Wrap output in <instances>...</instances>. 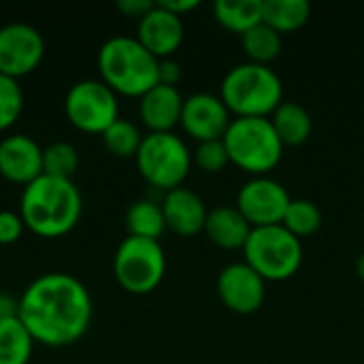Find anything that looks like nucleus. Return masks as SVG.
<instances>
[{"label": "nucleus", "mask_w": 364, "mask_h": 364, "mask_svg": "<svg viewBox=\"0 0 364 364\" xmlns=\"http://www.w3.org/2000/svg\"><path fill=\"white\" fill-rule=\"evenodd\" d=\"M94 316L87 286L64 271H49L34 277L19 296L17 318L34 343L64 348L77 343L90 328Z\"/></svg>", "instance_id": "obj_1"}, {"label": "nucleus", "mask_w": 364, "mask_h": 364, "mask_svg": "<svg viewBox=\"0 0 364 364\" xmlns=\"http://www.w3.org/2000/svg\"><path fill=\"white\" fill-rule=\"evenodd\" d=\"M83 211L81 190L73 179L41 175L23 186L19 196V215L28 230L38 237L55 239L70 232Z\"/></svg>", "instance_id": "obj_2"}, {"label": "nucleus", "mask_w": 364, "mask_h": 364, "mask_svg": "<svg viewBox=\"0 0 364 364\" xmlns=\"http://www.w3.org/2000/svg\"><path fill=\"white\" fill-rule=\"evenodd\" d=\"M100 79L122 96H143L158 85L160 60L143 47L136 36L115 34L109 36L98 49Z\"/></svg>", "instance_id": "obj_3"}, {"label": "nucleus", "mask_w": 364, "mask_h": 364, "mask_svg": "<svg viewBox=\"0 0 364 364\" xmlns=\"http://www.w3.org/2000/svg\"><path fill=\"white\" fill-rule=\"evenodd\" d=\"M220 98L237 117H269L284 102V85L273 68L245 62L226 73Z\"/></svg>", "instance_id": "obj_4"}, {"label": "nucleus", "mask_w": 364, "mask_h": 364, "mask_svg": "<svg viewBox=\"0 0 364 364\" xmlns=\"http://www.w3.org/2000/svg\"><path fill=\"white\" fill-rule=\"evenodd\" d=\"M224 145L230 162L256 177L273 171L284 154V143L269 117H232Z\"/></svg>", "instance_id": "obj_5"}, {"label": "nucleus", "mask_w": 364, "mask_h": 364, "mask_svg": "<svg viewBox=\"0 0 364 364\" xmlns=\"http://www.w3.org/2000/svg\"><path fill=\"white\" fill-rule=\"evenodd\" d=\"M243 252L245 262L264 282H286L294 277L303 264L301 239L286 230L282 224L252 228Z\"/></svg>", "instance_id": "obj_6"}, {"label": "nucleus", "mask_w": 364, "mask_h": 364, "mask_svg": "<svg viewBox=\"0 0 364 364\" xmlns=\"http://www.w3.org/2000/svg\"><path fill=\"white\" fill-rule=\"evenodd\" d=\"M143 179L158 190H175L192 168V151L175 132H147L134 156Z\"/></svg>", "instance_id": "obj_7"}, {"label": "nucleus", "mask_w": 364, "mask_h": 364, "mask_svg": "<svg viewBox=\"0 0 364 364\" xmlns=\"http://www.w3.org/2000/svg\"><path fill=\"white\" fill-rule=\"evenodd\" d=\"M166 273V256L160 241L128 235L115 250L113 275L130 294L154 292Z\"/></svg>", "instance_id": "obj_8"}, {"label": "nucleus", "mask_w": 364, "mask_h": 364, "mask_svg": "<svg viewBox=\"0 0 364 364\" xmlns=\"http://www.w3.org/2000/svg\"><path fill=\"white\" fill-rule=\"evenodd\" d=\"M64 113L75 128L102 134L119 117L117 94L102 79H81L66 92Z\"/></svg>", "instance_id": "obj_9"}, {"label": "nucleus", "mask_w": 364, "mask_h": 364, "mask_svg": "<svg viewBox=\"0 0 364 364\" xmlns=\"http://www.w3.org/2000/svg\"><path fill=\"white\" fill-rule=\"evenodd\" d=\"M290 203L292 198L288 190L279 181L264 175L245 181L237 194V209L252 224V228L282 224Z\"/></svg>", "instance_id": "obj_10"}, {"label": "nucleus", "mask_w": 364, "mask_h": 364, "mask_svg": "<svg viewBox=\"0 0 364 364\" xmlns=\"http://www.w3.org/2000/svg\"><path fill=\"white\" fill-rule=\"evenodd\" d=\"M45 55L43 34L26 21L0 26V73L19 79L32 73Z\"/></svg>", "instance_id": "obj_11"}, {"label": "nucleus", "mask_w": 364, "mask_h": 364, "mask_svg": "<svg viewBox=\"0 0 364 364\" xmlns=\"http://www.w3.org/2000/svg\"><path fill=\"white\" fill-rule=\"evenodd\" d=\"M230 122V111L220 96L209 92H196L183 98L179 124L198 143L224 139Z\"/></svg>", "instance_id": "obj_12"}, {"label": "nucleus", "mask_w": 364, "mask_h": 364, "mask_svg": "<svg viewBox=\"0 0 364 364\" xmlns=\"http://www.w3.org/2000/svg\"><path fill=\"white\" fill-rule=\"evenodd\" d=\"M218 294L230 311L250 316L262 307L267 282L247 262H232L218 277Z\"/></svg>", "instance_id": "obj_13"}, {"label": "nucleus", "mask_w": 364, "mask_h": 364, "mask_svg": "<svg viewBox=\"0 0 364 364\" xmlns=\"http://www.w3.org/2000/svg\"><path fill=\"white\" fill-rule=\"evenodd\" d=\"M0 175L28 186L43 175V147L28 134L15 132L0 139Z\"/></svg>", "instance_id": "obj_14"}, {"label": "nucleus", "mask_w": 364, "mask_h": 364, "mask_svg": "<svg viewBox=\"0 0 364 364\" xmlns=\"http://www.w3.org/2000/svg\"><path fill=\"white\" fill-rule=\"evenodd\" d=\"M136 38L158 60L171 58V53H175L183 41V21L179 15L166 11L156 2L154 9L139 19Z\"/></svg>", "instance_id": "obj_15"}, {"label": "nucleus", "mask_w": 364, "mask_h": 364, "mask_svg": "<svg viewBox=\"0 0 364 364\" xmlns=\"http://www.w3.org/2000/svg\"><path fill=\"white\" fill-rule=\"evenodd\" d=\"M160 205H162V213L166 220V228H171L173 232L181 237H192L205 230L209 211L196 192L179 186L175 190L164 192V198Z\"/></svg>", "instance_id": "obj_16"}, {"label": "nucleus", "mask_w": 364, "mask_h": 364, "mask_svg": "<svg viewBox=\"0 0 364 364\" xmlns=\"http://www.w3.org/2000/svg\"><path fill=\"white\" fill-rule=\"evenodd\" d=\"M183 96L177 87L158 83L141 96L139 115L149 132H173L181 122Z\"/></svg>", "instance_id": "obj_17"}, {"label": "nucleus", "mask_w": 364, "mask_h": 364, "mask_svg": "<svg viewBox=\"0 0 364 364\" xmlns=\"http://www.w3.org/2000/svg\"><path fill=\"white\" fill-rule=\"evenodd\" d=\"M205 232L209 241L218 247L243 250L252 235V224L237 207H215L207 215Z\"/></svg>", "instance_id": "obj_18"}, {"label": "nucleus", "mask_w": 364, "mask_h": 364, "mask_svg": "<svg viewBox=\"0 0 364 364\" xmlns=\"http://www.w3.org/2000/svg\"><path fill=\"white\" fill-rule=\"evenodd\" d=\"M284 145H303L314 130L311 115L299 102H282L269 117Z\"/></svg>", "instance_id": "obj_19"}, {"label": "nucleus", "mask_w": 364, "mask_h": 364, "mask_svg": "<svg viewBox=\"0 0 364 364\" xmlns=\"http://www.w3.org/2000/svg\"><path fill=\"white\" fill-rule=\"evenodd\" d=\"M126 228H128V235L132 237L158 241L166 230L162 205L151 198L134 200L126 211Z\"/></svg>", "instance_id": "obj_20"}, {"label": "nucleus", "mask_w": 364, "mask_h": 364, "mask_svg": "<svg viewBox=\"0 0 364 364\" xmlns=\"http://www.w3.org/2000/svg\"><path fill=\"white\" fill-rule=\"evenodd\" d=\"M309 15L311 4L307 0H262V21L279 34L303 28Z\"/></svg>", "instance_id": "obj_21"}, {"label": "nucleus", "mask_w": 364, "mask_h": 364, "mask_svg": "<svg viewBox=\"0 0 364 364\" xmlns=\"http://www.w3.org/2000/svg\"><path fill=\"white\" fill-rule=\"evenodd\" d=\"M32 350L34 339L19 318L0 322V364H28Z\"/></svg>", "instance_id": "obj_22"}, {"label": "nucleus", "mask_w": 364, "mask_h": 364, "mask_svg": "<svg viewBox=\"0 0 364 364\" xmlns=\"http://www.w3.org/2000/svg\"><path fill=\"white\" fill-rule=\"evenodd\" d=\"M213 13L224 28L245 34L262 21V0H218Z\"/></svg>", "instance_id": "obj_23"}, {"label": "nucleus", "mask_w": 364, "mask_h": 364, "mask_svg": "<svg viewBox=\"0 0 364 364\" xmlns=\"http://www.w3.org/2000/svg\"><path fill=\"white\" fill-rule=\"evenodd\" d=\"M241 36H243V51L254 64L269 66V62H273L282 53V34L271 26H267L264 21H260L258 26H254Z\"/></svg>", "instance_id": "obj_24"}, {"label": "nucleus", "mask_w": 364, "mask_h": 364, "mask_svg": "<svg viewBox=\"0 0 364 364\" xmlns=\"http://www.w3.org/2000/svg\"><path fill=\"white\" fill-rule=\"evenodd\" d=\"M143 136L145 134H141V130H139V126L134 122L117 117L102 132V143L117 158H134L141 143H143Z\"/></svg>", "instance_id": "obj_25"}, {"label": "nucleus", "mask_w": 364, "mask_h": 364, "mask_svg": "<svg viewBox=\"0 0 364 364\" xmlns=\"http://www.w3.org/2000/svg\"><path fill=\"white\" fill-rule=\"evenodd\" d=\"M79 168V151L68 141H53L43 147V173L51 177L73 179Z\"/></svg>", "instance_id": "obj_26"}, {"label": "nucleus", "mask_w": 364, "mask_h": 364, "mask_svg": "<svg viewBox=\"0 0 364 364\" xmlns=\"http://www.w3.org/2000/svg\"><path fill=\"white\" fill-rule=\"evenodd\" d=\"M282 226L286 230H290L294 237H309L314 232H318V228L322 226V213L318 209V205H314L311 200L305 198H292Z\"/></svg>", "instance_id": "obj_27"}, {"label": "nucleus", "mask_w": 364, "mask_h": 364, "mask_svg": "<svg viewBox=\"0 0 364 364\" xmlns=\"http://www.w3.org/2000/svg\"><path fill=\"white\" fill-rule=\"evenodd\" d=\"M23 111V90L17 79L0 73V130L11 128Z\"/></svg>", "instance_id": "obj_28"}, {"label": "nucleus", "mask_w": 364, "mask_h": 364, "mask_svg": "<svg viewBox=\"0 0 364 364\" xmlns=\"http://www.w3.org/2000/svg\"><path fill=\"white\" fill-rule=\"evenodd\" d=\"M192 160L196 162V166L205 173H220L224 171V166L230 162L228 158V149L224 145V139L218 141H203L196 145V151L192 156Z\"/></svg>", "instance_id": "obj_29"}, {"label": "nucleus", "mask_w": 364, "mask_h": 364, "mask_svg": "<svg viewBox=\"0 0 364 364\" xmlns=\"http://www.w3.org/2000/svg\"><path fill=\"white\" fill-rule=\"evenodd\" d=\"M26 224L19 215V211L0 209V245H11L19 241Z\"/></svg>", "instance_id": "obj_30"}, {"label": "nucleus", "mask_w": 364, "mask_h": 364, "mask_svg": "<svg viewBox=\"0 0 364 364\" xmlns=\"http://www.w3.org/2000/svg\"><path fill=\"white\" fill-rule=\"evenodd\" d=\"M158 81L164 83V85L177 87V83L181 81V66H179V62H175L173 58L160 60V66H158Z\"/></svg>", "instance_id": "obj_31"}, {"label": "nucleus", "mask_w": 364, "mask_h": 364, "mask_svg": "<svg viewBox=\"0 0 364 364\" xmlns=\"http://www.w3.org/2000/svg\"><path fill=\"white\" fill-rule=\"evenodd\" d=\"M156 2L151 0H117V11L126 17H132V19H141L147 11L154 9Z\"/></svg>", "instance_id": "obj_32"}, {"label": "nucleus", "mask_w": 364, "mask_h": 364, "mask_svg": "<svg viewBox=\"0 0 364 364\" xmlns=\"http://www.w3.org/2000/svg\"><path fill=\"white\" fill-rule=\"evenodd\" d=\"M19 311V299H15L9 292H0V322L9 318H17Z\"/></svg>", "instance_id": "obj_33"}, {"label": "nucleus", "mask_w": 364, "mask_h": 364, "mask_svg": "<svg viewBox=\"0 0 364 364\" xmlns=\"http://www.w3.org/2000/svg\"><path fill=\"white\" fill-rule=\"evenodd\" d=\"M158 4L164 6L166 11H171V13H175V15L181 17L183 13L196 9L198 6V0H158Z\"/></svg>", "instance_id": "obj_34"}, {"label": "nucleus", "mask_w": 364, "mask_h": 364, "mask_svg": "<svg viewBox=\"0 0 364 364\" xmlns=\"http://www.w3.org/2000/svg\"><path fill=\"white\" fill-rule=\"evenodd\" d=\"M356 273H358V277L364 282V252L358 256V262H356Z\"/></svg>", "instance_id": "obj_35"}]
</instances>
